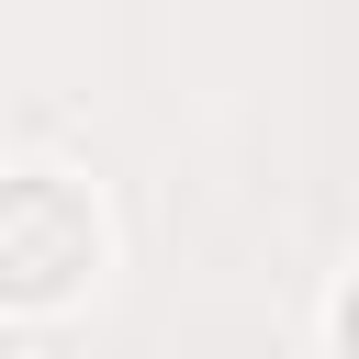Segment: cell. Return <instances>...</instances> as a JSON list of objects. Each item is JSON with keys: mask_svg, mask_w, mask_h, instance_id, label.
Instances as JSON below:
<instances>
[{"mask_svg": "<svg viewBox=\"0 0 359 359\" xmlns=\"http://www.w3.org/2000/svg\"><path fill=\"white\" fill-rule=\"evenodd\" d=\"M101 280V202L56 168H0V303L45 314Z\"/></svg>", "mask_w": 359, "mask_h": 359, "instance_id": "cell-1", "label": "cell"}, {"mask_svg": "<svg viewBox=\"0 0 359 359\" xmlns=\"http://www.w3.org/2000/svg\"><path fill=\"white\" fill-rule=\"evenodd\" d=\"M337 359H359V280L337 292Z\"/></svg>", "mask_w": 359, "mask_h": 359, "instance_id": "cell-2", "label": "cell"}]
</instances>
